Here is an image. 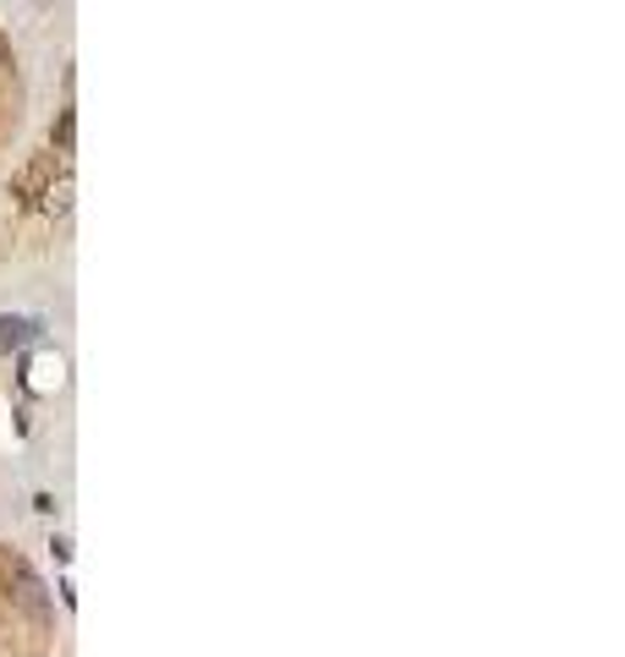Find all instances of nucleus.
<instances>
[{
	"instance_id": "f257e3e1",
	"label": "nucleus",
	"mask_w": 625,
	"mask_h": 657,
	"mask_svg": "<svg viewBox=\"0 0 625 657\" xmlns=\"http://www.w3.org/2000/svg\"><path fill=\"white\" fill-rule=\"evenodd\" d=\"M0 657H56V619L39 581L0 553Z\"/></svg>"
},
{
	"instance_id": "f03ea898",
	"label": "nucleus",
	"mask_w": 625,
	"mask_h": 657,
	"mask_svg": "<svg viewBox=\"0 0 625 657\" xmlns=\"http://www.w3.org/2000/svg\"><path fill=\"white\" fill-rule=\"evenodd\" d=\"M34 318H0V346H17V341H28L34 335Z\"/></svg>"
},
{
	"instance_id": "7ed1b4c3",
	"label": "nucleus",
	"mask_w": 625,
	"mask_h": 657,
	"mask_svg": "<svg viewBox=\"0 0 625 657\" xmlns=\"http://www.w3.org/2000/svg\"><path fill=\"white\" fill-rule=\"evenodd\" d=\"M34 384H39V390L61 384V357H34Z\"/></svg>"
}]
</instances>
